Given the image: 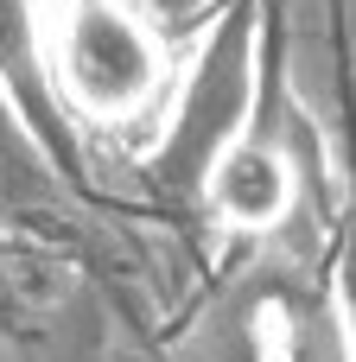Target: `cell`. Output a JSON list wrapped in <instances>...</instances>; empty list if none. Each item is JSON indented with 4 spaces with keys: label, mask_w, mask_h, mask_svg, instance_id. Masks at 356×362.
<instances>
[{
    "label": "cell",
    "mask_w": 356,
    "mask_h": 362,
    "mask_svg": "<svg viewBox=\"0 0 356 362\" xmlns=\"http://www.w3.org/2000/svg\"><path fill=\"white\" fill-rule=\"evenodd\" d=\"M0 216L32 223L38 235L51 229L57 242H76L83 229H102L89 216V197L57 172V159L38 146V134L19 121V108L6 95H0Z\"/></svg>",
    "instance_id": "cell-5"
},
{
    "label": "cell",
    "mask_w": 356,
    "mask_h": 362,
    "mask_svg": "<svg viewBox=\"0 0 356 362\" xmlns=\"http://www.w3.org/2000/svg\"><path fill=\"white\" fill-rule=\"evenodd\" d=\"M338 299H344V337H350V362H356V229H350V255L338 267Z\"/></svg>",
    "instance_id": "cell-7"
},
{
    "label": "cell",
    "mask_w": 356,
    "mask_h": 362,
    "mask_svg": "<svg viewBox=\"0 0 356 362\" xmlns=\"http://www.w3.org/2000/svg\"><path fill=\"white\" fill-rule=\"evenodd\" d=\"M45 13L51 0H0V95L19 108V121L38 134V146L57 159V172L83 191L89 172V146L83 134L64 121L51 70H45Z\"/></svg>",
    "instance_id": "cell-4"
},
{
    "label": "cell",
    "mask_w": 356,
    "mask_h": 362,
    "mask_svg": "<svg viewBox=\"0 0 356 362\" xmlns=\"http://www.w3.org/2000/svg\"><path fill=\"white\" fill-rule=\"evenodd\" d=\"M255 83H261V0H223V13L191 38V57L172 70V89L134 159L140 204L153 216L204 210V178L248 121Z\"/></svg>",
    "instance_id": "cell-2"
},
{
    "label": "cell",
    "mask_w": 356,
    "mask_h": 362,
    "mask_svg": "<svg viewBox=\"0 0 356 362\" xmlns=\"http://www.w3.org/2000/svg\"><path fill=\"white\" fill-rule=\"evenodd\" d=\"M293 229L236 242V261L204 280L159 362H350L338 274Z\"/></svg>",
    "instance_id": "cell-1"
},
{
    "label": "cell",
    "mask_w": 356,
    "mask_h": 362,
    "mask_svg": "<svg viewBox=\"0 0 356 362\" xmlns=\"http://www.w3.org/2000/svg\"><path fill=\"white\" fill-rule=\"evenodd\" d=\"M134 6H140V13L172 38V45H191L210 19L223 13V0H134Z\"/></svg>",
    "instance_id": "cell-6"
},
{
    "label": "cell",
    "mask_w": 356,
    "mask_h": 362,
    "mask_svg": "<svg viewBox=\"0 0 356 362\" xmlns=\"http://www.w3.org/2000/svg\"><path fill=\"white\" fill-rule=\"evenodd\" d=\"M45 70L64 121L89 146V134H134L159 115L178 45L134 0H51Z\"/></svg>",
    "instance_id": "cell-3"
},
{
    "label": "cell",
    "mask_w": 356,
    "mask_h": 362,
    "mask_svg": "<svg viewBox=\"0 0 356 362\" xmlns=\"http://www.w3.org/2000/svg\"><path fill=\"white\" fill-rule=\"evenodd\" d=\"M0 362H32V356H25L19 344H6V337H0Z\"/></svg>",
    "instance_id": "cell-8"
}]
</instances>
